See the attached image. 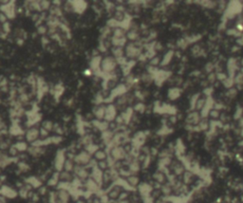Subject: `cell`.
<instances>
[{
    "label": "cell",
    "instance_id": "ac0fdd59",
    "mask_svg": "<svg viewBox=\"0 0 243 203\" xmlns=\"http://www.w3.org/2000/svg\"><path fill=\"white\" fill-rule=\"evenodd\" d=\"M160 63H161V60H160V58L155 56V57H153L152 59H151V61H150V66L156 67L157 66H158V65H160Z\"/></svg>",
    "mask_w": 243,
    "mask_h": 203
},
{
    "label": "cell",
    "instance_id": "ffe728a7",
    "mask_svg": "<svg viewBox=\"0 0 243 203\" xmlns=\"http://www.w3.org/2000/svg\"><path fill=\"white\" fill-rule=\"evenodd\" d=\"M11 31V24L8 22H6L5 24H3V31L5 32V33H9Z\"/></svg>",
    "mask_w": 243,
    "mask_h": 203
},
{
    "label": "cell",
    "instance_id": "6da1fadb",
    "mask_svg": "<svg viewBox=\"0 0 243 203\" xmlns=\"http://www.w3.org/2000/svg\"><path fill=\"white\" fill-rule=\"evenodd\" d=\"M118 61L117 59L113 57L112 55H107L102 58L101 60V72L103 76H111L116 75V70L118 67Z\"/></svg>",
    "mask_w": 243,
    "mask_h": 203
},
{
    "label": "cell",
    "instance_id": "44dd1931",
    "mask_svg": "<svg viewBox=\"0 0 243 203\" xmlns=\"http://www.w3.org/2000/svg\"><path fill=\"white\" fill-rule=\"evenodd\" d=\"M223 84H224V86L226 87H231L233 86V84H234V81H233V79L232 78H229V79H226V80L225 81H223Z\"/></svg>",
    "mask_w": 243,
    "mask_h": 203
},
{
    "label": "cell",
    "instance_id": "9a60e30c",
    "mask_svg": "<svg viewBox=\"0 0 243 203\" xmlns=\"http://www.w3.org/2000/svg\"><path fill=\"white\" fill-rule=\"evenodd\" d=\"M134 109L137 111V112L143 113L144 111L146 110V106H144V104H143V102H138V104L134 106Z\"/></svg>",
    "mask_w": 243,
    "mask_h": 203
},
{
    "label": "cell",
    "instance_id": "4316f807",
    "mask_svg": "<svg viewBox=\"0 0 243 203\" xmlns=\"http://www.w3.org/2000/svg\"><path fill=\"white\" fill-rule=\"evenodd\" d=\"M213 69H214V66H213L212 64H208V65L206 66V67H205L206 71H208V72H211L212 70H213Z\"/></svg>",
    "mask_w": 243,
    "mask_h": 203
},
{
    "label": "cell",
    "instance_id": "f1b7e54d",
    "mask_svg": "<svg viewBox=\"0 0 243 203\" xmlns=\"http://www.w3.org/2000/svg\"><path fill=\"white\" fill-rule=\"evenodd\" d=\"M216 77H217V76H216L215 74H210V76H209V81H210V82H214L215 79H216Z\"/></svg>",
    "mask_w": 243,
    "mask_h": 203
},
{
    "label": "cell",
    "instance_id": "5b68a950",
    "mask_svg": "<svg viewBox=\"0 0 243 203\" xmlns=\"http://www.w3.org/2000/svg\"><path fill=\"white\" fill-rule=\"evenodd\" d=\"M105 106L103 104H96L95 107L93 108V116L97 120H105Z\"/></svg>",
    "mask_w": 243,
    "mask_h": 203
},
{
    "label": "cell",
    "instance_id": "7c38bea8",
    "mask_svg": "<svg viewBox=\"0 0 243 203\" xmlns=\"http://www.w3.org/2000/svg\"><path fill=\"white\" fill-rule=\"evenodd\" d=\"M188 120L191 123H198L200 120V115L198 113H192L188 117Z\"/></svg>",
    "mask_w": 243,
    "mask_h": 203
},
{
    "label": "cell",
    "instance_id": "5bb4252c",
    "mask_svg": "<svg viewBox=\"0 0 243 203\" xmlns=\"http://www.w3.org/2000/svg\"><path fill=\"white\" fill-rule=\"evenodd\" d=\"M37 32L41 35H45L47 32H49V29L47 28V26L40 25V26H38V28H37Z\"/></svg>",
    "mask_w": 243,
    "mask_h": 203
},
{
    "label": "cell",
    "instance_id": "30bf717a",
    "mask_svg": "<svg viewBox=\"0 0 243 203\" xmlns=\"http://www.w3.org/2000/svg\"><path fill=\"white\" fill-rule=\"evenodd\" d=\"M172 57H173V51H168L167 53L164 55V57L162 58L161 65L162 66H166V65L170 63V61L172 60Z\"/></svg>",
    "mask_w": 243,
    "mask_h": 203
},
{
    "label": "cell",
    "instance_id": "7402d4cb",
    "mask_svg": "<svg viewBox=\"0 0 243 203\" xmlns=\"http://www.w3.org/2000/svg\"><path fill=\"white\" fill-rule=\"evenodd\" d=\"M8 17L7 15H6L5 13H3L2 11H0V23H2V24H5L6 22H8Z\"/></svg>",
    "mask_w": 243,
    "mask_h": 203
},
{
    "label": "cell",
    "instance_id": "ba28073f",
    "mask_svg": "<svg viewBox=\"0 0 243 203\" xmlns=\"http://www.w3.org/2000/svg\"><path fill=\"white\" fill-rule=\"evenodd\" d=\"M180 95V89H179L178 87H173L168 91V97H169L170 100H176L179 98Z\"/></svg>",
    "mask_w": 243,
    "mask_h": 203
},
{
    "label": "cell",
    "instance_id": "cb8c5ba5",
    "mask_svg": "<svg viewBox=\"0 0 243 203\" xmlns=\"http://www.w3.org/2000/svg\"><path fill=\"white\" fill-rule=\"evenodd\" d=\"M242 113H243L242 108L238 107V110H236V113H235V118H236V119H238V118H240Z\"/></svg>",
    "mask_w": 243,
    "mask_h": 203
},
{
    "label": "cell",
    "instance_id": "d6986e66",
    "mask_svg": "<svg viewBox=\"0 0 243 203\" xmlns=\"http://www.w3.org/2000/svg\"><path fill=\"white\" fill-rule=\"evenodd\" d=\"M191 107L192 108H196V104L198 101V94H195V95L191 98Z\"/></svg>",
    "mask_w": 243,
    "mask_h": 203
},
{
    "label": "cell",
    "instance_id": "8992f818",
    "mask_svg": "<svg viewBox=\"0 0 243 203\" xmlns=\"http://www.w3.org/2000/svg\"><path fill=\"white\" fill-rule=\"evenodd\" d=\"M71 5H72L73 11L78 13H84V11H85V9H87V3L83 2V1H73V2H71Z\"/></svg>",
    "mask_w": 243,
    "mask_h": 203
},
{
    "label": "cell",
    "instance_id": "2e32d148",
    "mask_svg": "<svg viewBox=\"0 0 243 203\" xmlns=\"http://www.w3.org/2000/svg\"><path fill=\"white\" fill-rule=\"evenodd\" d=\"M227 33L229 35H234V36H240L241 37V32H239L236 29H228Z\"/></svg>",
    "mask_w": 243,
    "mask_h": 203
},
{
    "label": "cell",
    "instance_id": "9c48e42d",
    "mask_svg": "<svg viewBox=\"0 0 243 203\" xmlns=\"http://www.w3.org/2000/svg\"><path fill=\"white\" fill-rule=\"evenodd\" d=\"M41 127L46 129L47 131L51 132V131H53V129H54V123H53L51 120H46L42 122V126H41Z\"/></svg>",
    "mask_w": 243,
    "mask_h": 203
},
{
    "label": "cell",
    "instance_id": "e0dca14e",
    "mask_svg": "<svg viewBox=\"0 0 243 203\" xmlns=\"http://www.w3.org/2000/svg\"><path fill=\"white\" fill-rule=\"evenodd\" d=\"M205 102H206V100L198 99L197 104H196V108H198V109H202V108L204 107V105H205Z\"/></svg>",
    "mask_w": 243,
    "mask_h": 203
},
{
    "label": "cell",
    "instance_id": "52a82bcc",
    "mask_svg": "<svg viewBox=\"0 0 243 203\" xmlns=\"http://www.w3.org/2000/svg\"><path fill=\"white\" fill-rule=\"evenodd\" d=\"M93 155H94V158H95L97 160H100V161L105 160L106 158H107V154L105 153V150H102V149H99L98 151L94 153Z\"/></svg>",
    "mask_w": 243,
    "mask_h": 203
},
{
    "label": "cell",
    "instance_id": "7a4b0ae2",
    "mask_svg": "<svg viewBox=\"0 0 243 203\" xmlns=\"http://www.w3.org/2000/svg\"><path fill=\"white\" fill-rule=\"evenodd\" d=\"M142 55V49L138 46L136 42L127 43L126 48H124V56L130 60H133L135 58H139Z\"/></svg>",
    "mask_w": 243,
    "mask_h": 203
},
{
    "label": "cell",
    "instance_id": "4fadbf2b",
    "mask_svg": "<svg viewBox=\"0 0 243 203\" xmlns=\"http://www.w3.org/2000/svg\"><path fill=\"white\" fill-rule=\"evenodd\" d=\"M60 178L62 180H65V181H69L71 179V175H70L69 172H67V171H64L63 173H61L60 175Z\"/></svg>",
    "mask_w": 243,
    "mask_h": 203
},
{
    "label": "cell",
    "instance_id": "484cf974",
    "mask_svg": "<svg viewBox=\"0 0 243 203\" xmlns=\"http://www.w3.org/2000/svg\"><path fill=\"white\" fill-rule=\"evenodd\" d=\"M5 128H6L5 122H3V120H2L1 116H0V133H1L2 131H4V130H5Z\"/></svg>",
    "mask_w": 243,
    "mask_h": 203
},
{
    "label": "cell",
    "instance_id": "d4e9b609",
    "mask_svg": "<svg viewBox=\"0 0 243 203\" xmlns=\"http://www.w3.org/2000/svg\"><path fill=\"white\" fill-rule=\"evenodd\" d=\"M210 115H211L213 118H218L219 116V112L217 109H213V110L210 111Z\"/></svg>",
    "mask_w": 243,
    "mask_h": 203
},
{
    "label": "cell",
    "instance_id": "8fae6325",
    "mask_svg": "<svg viewBox=\"0 0 243 203\" xmlns=\"http://www.w3.org/2000/svg\"><path fill=\"white\" fill-rule=\"evenodd\" d=\"M14 146L16 147L19 152L25 151V150L28 149V144H27V142H25V140H19Z\"/></svg>",
    "mask_w": 243,
    "mask_h": 203
},
{
    "label": "cell",
    "instance_id": "83f0119b",
    "mask_svg": "<svg viewBox=\"0 0 243 203\" xmlns=\"http://www.w3.org/2000/svg\"><path fill=\"white\" fill-rule=\"evenodd\" d=\"M94 73H93V71L92 70H91L90 69H85V75H87V76H91V75H93Z\"/></svg>",
    "mask_w": 243,
    "mask_h": 203
},
{
    "label": "cell",
    "instance_id": "603a6c76",
    "mask_svg": "<svg viewBox=\"0 0 243 203\" xmlns=\"http://www.w3.org/2000/svg\"><path fill=\"white\" fill-rule=\"evenodd\" d=\"M216 76H217V78L220 81H225L227 79L226 74H224V73H222V72H218Z\"/></svg>",
    "mask_w": 243,
    "mask_h": 203
},
{
    "label": "cell",
    "instance_id": "277c9868",
    "mask_svg": "<svg viewBox=\"0 0 243 203\" xmlns=\"http://www.w3.org/2000/svg\"><path fill=\"white\" fill-rule=\"evenodd\" d=\"M117 109L116 105L113 104H109L105 106V120L107 122H114L115 119L117 117Z\"/></svg>",
    "mask_w": 243,
    "mask_h": 203
},
{
    "label": "cell",
    "instance_id": "3957f363",
    "mask_svg": "<svg viewBox=\"0 0 243 203\" xmlns=\"http://www.w3.org/2000/svg\"><path fill=\"white\" fill-rule=\"evenodd\" d=\"M40 138V128H38L37 126H31L27 130L25 134V139L26 142H28L31 144H33L34 142H36Z\"/></svg>",
    "mask_w": 243,
    "mask_h": 203
}]
</instances>
